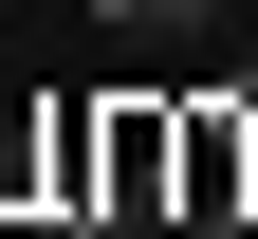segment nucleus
<instances>
[{
    "label": "nucleus",
    "instance_id": "1",
    "mask_svg": "<svg viewBox=\"0 0 258 239\" xmlns=\"http://www.w3.org/2000/svg\"><path fill=\"white\" fill-rule=\"evenodd\" d=\"M166 221H184V239H240V221H258V129H240V92H184V147H166Z\"/></svg>",
    "mask_w": 258,
    "mask_h": 239
},
{
    "label": "nucleus",
    "instance_id": "2",
    "mask_svg": "<svg viewBox=\"0 0 258 239\" xmlns=\"http://www.w3.org/2000/svg\"><path fill=\"white\" fill-rule=\"evenodd\" d=\"M55 166H74V111H55V92H0V221L55 202ZM55 221H74V202H55Z\"/></svg>",
    "mask_w": 258,
    "mask_h": 239
},
{
    "label": "nucleus",
    "instance_id": "3",
    "mask_svg": "<svg viewBox=\"0 0 258 239\" xmlns=\"http://www.w3.org/2000/svg\"><path fill=\"white\" fill-rule=\"evenodd\" d=\"M221 92H240V129H258V74H221Z\"/></svg>",
    "mask_w": 258,
    "mask_h": 239
}]
</instances>
